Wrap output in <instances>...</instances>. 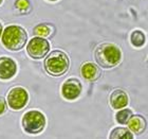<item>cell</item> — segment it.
Segmentation results:
<instances>
[{
    "mask_svg": "<svg viewBox=\"0 0 148 139\" xmlns=\"http://www.w3.org/2000/svg\"><path fill=\"white\" fill-rule=\"evenodd\" d=\"M30 6L31 4H30L29 0H16L15 1V8L22 13L28 12L30 10Z\"/></svg>",
    "mask_w": 148,
    "mask_h": 139,
    "instance_id": "16",
    "label": "cell"
},
{
    "mask_svg": "<svg viewBox=\"0 0 148 139\" xmlns=\"http://www.w3.org/2000/svg\"><path fill=\"white\" fill-rule=\"evenodd\" d=\"M82 90H83V86L79 80L72 77V79L66 80L65 83L62 84V96L68 101H73L80 96Z\"/></svg>",
    "mask_w": 148,
    "mask_h": 139,
    "instance_id": "7",
    "label": "cell"
},
{
    "mask_svg": "<svg viewBox=\"0 0 148 139\" xmlns=\"http://www.w3.org/2000/svg\"><path fill=\"white\" fill-rule=\"evenodd\" d=\"M53 32H54V28L49 24H39L33 29V34L35 36L43 37V38L51 36Z\"/></svg>",
    "mask_w": 148,
    "mask_h": 139,
    "instance_id": "13",
    "label": "cell"
},
{
    "mask_svg": "<svg viewBox=\"0 0 148 139\" xmlns=\"http://www.w3.org/2000/svg\"><path fill=\"white\" fill-rule=\"evenodd\" d=\"M94 59L101 67L110 69L116 67L123 59L120 47L111 43L101 44L94 51Z\"/></svg>",
    "mask_w": 148,
    "mask_h": 139,
    "instance_id": "1",
    "label": "cell"
},
{
    "mask_svg": "<svg viewBox=\"0 0 148 139\" xmlns=\"http://www.w3.org/2000/svg\"><path fill=\"white\" fill-rule=\"evenodd\" d=\"M45 69L52 77H60L68 71L70 66L68 55L64 51L54 50L45 59Z\"/></svg>",
    "mask_w": 148,
    "mask_h": 139,
    "instance_id": "3",
    "label": "cell"
},
{
    "mask_svg": "<svg viewBox=\"0 0 148 139\" xmlns=\"http://www.w3.org/2000/svg\"><path fill=\"white\" fill-rule=\"evenodd\" d=\"M50 51L49 41L43 37L35 36L28 43L27 53L33 59H43Z\"/></svg>",
    "mask_w": 148,
    "mask_h": 139,
    "instance_id": "5",
    "label": "cell"
},
{
    "mask_svg": "<svg viewBox=\"0 0 148 139\" xmlns=\"http://www.w3.org/2000/svg\"><path fill=\"white\" fill-rule=\"evenodd\" d=\"M6 102L13 111H20L29 102V93L23 87L16 86L10 90L6 97Z\"/></svg>",
    "mask_w": 148,
    "mask_h": 139,
    "instance_id": "6",
    "label": "cell"
},
{
    "mask_svg": "<svg viewBox=\"0 0 148 139\" xmlns=\"http://www.w3.org/2000/svg\"><path fill=\"white\" fill-rule=\"evenodd\" d=\"M2 1H3V0H0V4H1V3H2Z\"/></svg>",
    "mask_w": 148,
    "mask_h": 139,
    "instance_id": "20",
    "label": "cell"
},
{
    "mask_svg": "<svg viewBox=\"0 0 148 139\" xmlns=\"http://www.w3.org/2000/svg\"><path fill=\"white\" fill-rule=\"evenodd\" d=\"M47 124V119L45 115L39 111H27L22 116L21 125L25 133L37 135L45 130Z\"/></svg>",
    "mask_w": 148,
    "mask_h": 139,
    "instance_id": "4",
    "label": "cell"
},
{
    "mask_svg": "<svg viewBox=\"0 0 148 139\" xmlns=\"http://www.w3.org/2000/svg\"><path fill=\"white\" fill-rule=\"evenodd\" d=\"M130 41L136 48H142L146 43V36L141 30H134L130 35Z\"/></svg>",
    "mask_w": 148,
    "mask_h": 139,
    "instance_id": "14",
    "label": "cell"
},
{
    "mask_svg": "<svg viewBox=\"0 0 148 139\" xmlns=\"http://www.w3.org/2000/svg\"><path fill=\"white\" fill-rule=\"evenodd\" d=\"M49 1H57V0H49Z\"/></svg>",
    "mask_w": 148,
    "mask_h": 139,
    "instance_id": "19",
    "label": "cell"
},
{
    "mask_svg": "<svg viewBox=\"0 0 148 139\" xmlns=\"http://www.w3.org/2000/svg\"><path fill=\"white\" fill-rule=\"evenodd\" d=\"M2 25H1V22H0V37H1V35H2Z\"/></svg>",
    "mask_w": 148,
    "mask_h": 139,
    "instance_id": "18",
    "label": "cell"
},
{
    "mask_svg": "<svg viewBox=\"0 0 148 139\" xmlns=\"http://www.w3.org/2000/svg\"><path fill=\"white\" fill-rule=\"evenodd\" d=\"M132 111L130 108H121L115 115V120L119 124H127V122L129 121L130 117L132 116Z\"/></svg>",
    "mask_w": 148,
    "mask_h": 139,
    "instance_id": "15",
    "label": "cell"
},
{
    "mask_svg": "<svg viewBox=\"0 0 148 139\" xmlns=\"http://www.w3.org/2000/svg\"><path fill=\"white\" fill-rule=\"evenodd\" d=\"M127 127L133 134L141 135L147 127V121L142 115H132L127 122Z\"/></svg>",
    "mask_w": 148,
    "mask_h": 139,
    "instance_id": "10",
    "label": "cell"
},
{
    "mask_svg": "<svg viewBox=\"0 0 148 139\" xmlns=\"http://www.w3.org/2000/svg\"><path fill=\"white\" fill-rule=\"evenodd\" d=\"M110 139H132L133 138V133L129 129L126 127H115L110 132L109 135Z\"/></svg>",
    "mask_w": 148,
    "mask_h": 139,
    "instance_id": "12",
    "label": "cell"
},
{
    "mask_svg": "<svg viewBox=\"0 0 148 139\" xmlns=\"http://www.w3.org/2000/svg\"><path fill=\"white\" fill-rule=\"evenodd\" d=\"M80 73H82V77L85 80L89 81V82H93V81H96L101 77V69L94 63L87 62L84 63L80 67Z\"/></svg>",
    "mask_w": 148,
    "mask_h": 139,
    "instance_id": "11",
    "label": "cell"
},
{
    "mask_svg": "<svg viewBox=\"0 0 148 139\" xmlns=\"http://www.w3.org/2000/svg\"><path fill=\"white\" fill-rule=\"evenodd\" d=\"M109 103H110L111 107L113 109H121V108L126 107L128 103H129L128 95L123 89L113 90L112 93L110 95Z\"/></svg>",
    "mask_w": 148,
    "mask_h": 139,
    "instance_id": "9",
    "label": "cell"
},
{
    "mask_svg": "<svg viewBox=\"0 0 148 139\" xmlns=\"http://www.w3.org/2000/svg\"><path fill=\"white\" fill-rule=\"evenodd\" d=\"M6 107H8V102L3 99L2 97H0V116L5 113Z\"/></svg>",
    "mask_w": 148,
    "mask_h": 139,
    "instance_id": "17",
    "label": "cell"
},
{
    "mask_svg": "<svg viewBox=\"0 0 148 139\" xmlns=\"http://www.w3.org/2000/svg\"><path fill=\"white\" fill-rule=\"evenodd\" d=\"M28 40V34L20 26H8L2 32L1 41L5 49L10 51L21 50Z\"/></svg>",
    "mask_w": 148,
    "mask_h": 139,
    "instance_id": "2",
    "label": "cell"
},
{
    "mask_svg": "<svg viewBox=\"0 0 148 139\" xmlns=\"http://www.w3.org/2000/svg\"><path fill=\"white\" fill-rule=\"evenodd\" d=\"M17 72V64L8 56L0 57V80H10Z\"/></svg>",
    "mask_w": 148,
    "mask_h": 139,
    "instance_id": "8",
    "label": "cell"
}]
</instances>
